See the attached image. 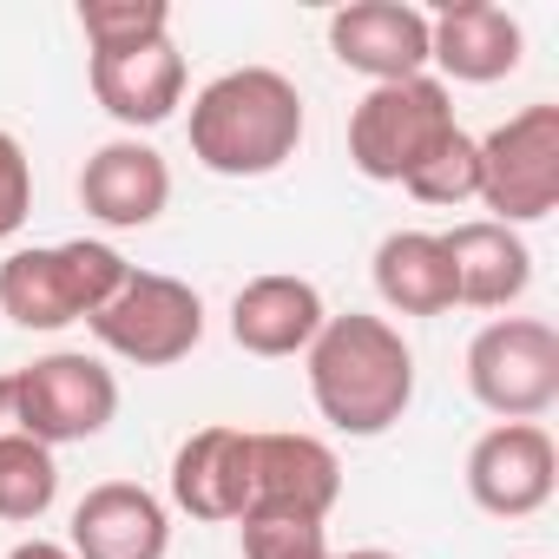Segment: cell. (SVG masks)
Instances as JSON below:
<instances>
[{
	"instance_id": "cell-1",
	"label": "cell",
	"mask_w": 559,
	"mask_h": 559,
	"mask_svg": "<svg viewBox=\"0 0 559 559\" xmlns=\"http://www.w3.org/2000/svg\"><path fill=\"white\" fill-rule=\"evenodd\" d=\"M304 362H310L317 415L349 441L389 435L415 402V349L389 317H362V310L330 317L304 349Z\"/></svg>"
},
{
	"instance_id": "cell-2",
	"label": "cell",
	"mask_w": 559,
	"mask_h": 559,
	"mask_svg": "<svg viewBox=\"0 0 559 559\" xmlns=\"http://www.w3.org/2000/svg\"><path fill=\"white\" fill-rule=\"evenodd\" d=\"M304 145V93L276 67H230L191 99V158L217 178H270Z\"/></svg>"
},
{
	"instance_id": "cell-3",
	"label": "cell",
	"mask_w": 559,
	"mask_h": 559,
	"mask_svg": "<svg viewBox=\"0 0 559 559\" xmlns=\"http://www.w3.org/2000/svg\"><path fill=\"white\" fill-rule=\"evenodd\" d=\"M132 276V263L99 243V237H67V243H27L0 263V317L21 330H67V323H93L119 284Z\"/></svg>"
},
{
	"instance_id": "cell-4",
	"label": "cell",
	"mask_w": 559,
	"mask_h": 559,
	"mask_svg": "<svg viewBox=\"0 0 559 559\" xmlns=\"http://www.w3.org/2000/svg\"><path fill=\"white\" fill-rule=\"evenodd\" d=\"M454 93L435 73L369 86L349 112V165L369 185H408L448 139H454Z\"/></svg>"
},
{
	"instance_id": "cell-5",
	"label": "cell",
	"mask_w": 559,
	"mask_h": 559,
	"mask_svg": "<svg viewBox=\"0 0 559 559\" xmlns=\"http://www.w3.org/2000/svg\"><path fill=\"white\" fill-rule=\"evenodd\" d=\"M474 158H480V204L493 211V224L520 230V224L552 217V204H559V106H520L487 139H474Z\"/></svg>"
},
{
	"instance_id": "cell-6",
	"label": "cell",
	"mask_w": 559,
	"mask_h": 559,
	"mask_svg": "<svg viewBox=\"0 0 559 559\" xmlns=\"http://www.w3.org/2000/svg\"><path fill=\"white\" fill-rule=\"evenodd\" d=\"M86 330L132 369H171L204 343V297L165 270H132Z\"/></svg>"
},
{
	"instance_id": "cell-7",
	"label": "cell",
	"mask_w": 559,
	"mask_h": 559,
	"mask_svg": "<svg viewBox=\"0 0 559 559\" xmlns=\"http://www.w3.org/2000/svg\"><path fill=\"white\" fill-rule=\"evenodd\" d=\"M467 389L500 421H539L559 402V330L539 317H500L467 343Z\"/></svg>"
},
{
	"instance_id": "cell-8",
	"label": "cell",
	"mask_w": 559,
	"mask_h": 559,
	"mask_svg": "<svg viewBox=\"0 0 559 559\" xmlns=\"http://www.w3.org/2000/svg\"><path fill=\"white\" fill-rule=\"evenodd\" d=\"M14 402H21V421L34 441L47 448H73V441H93L112 428L119 415V382L99 356L86 349H53L27 369H14Z\"/></svg>"
},
{
	"instance_id": "cell-9",
	"label": "cell",
	"mask_w": 559,
	"mask_h": 559,
	"mask_svg": "<svg viewBox=\"0 0 559 559\" xmlns=\"http://www.w3.org/2000/svg\"><path fill=\"white\" fill-rule=\"evenodd\" d=\"M343 500V461L317 435H250V487L237 520H310Z\"/></svg>"
},
{
	"instance_id": "cell-10",
	"label": "cell",
	"mask_w": 559,
	"mask_h": 559,
	"mask_svg": "<svg viewBox=\"0 0 559 559\" xmlns=\"http://www.w3.org/2000/svg\"><path fill=\"white\" fill-rule=\"evenodd\" d=\"M559 487V448L539 421H493L467 448V493L493 520H526Z\"/></svg>"
},
{
	"instance_id": "cell-11",
	"label": "cell",
	"mask_w": 559,
	"mask_h": 559,
	"mask_svg": "<svg viewBox=\"0 0 559 559\" xmlns=\"http://www.w3.org/2000/svg\"><path fill=\"white\" fill-rule=\"evenodd\" d=\"M330 53L369 86L428 73V14L402 0H356L330 14Z\"/></svg>"
},
{
	"instance_id": "cell-12",
	"label": "cell",
	"mask_w": 559,
	"mask_h": 559,
	"mask_svg": "<svg viewBox=\"0 0 559 559\" xmlns=\"http://www.w3.org/2000/svg\"><path fill=\"white\" fill-rule=\"evenodd\" d=\"M73 559H165L171 552V513L139 480H99L73 507Z\"/></svg>"
},
{
	"instance_id": "cell-13",
	"label": "cell",
	"mask_w": 559,
	"mask_h": 559,
	"mask_svg": "<svg viewBox=\"0 0 559 559\" xmlns=\"http://www.w3.org/2000/svg\"><path fill=\"white\" fill-rule=\"evenodd\" d=\"M323 323H330V310H323V290L310 276H284V270L250 276V284L230 297V343L243 356H263V362L304 356Z\"/></svg>"
},
{
	"instance_id": "cell-14",
	"label": "cell",
	"mask_w": 559,
	"mask_h": 559,
	"mask_svg": "<svg viewBox=\"0 0 559 559\" xmlns=\"http://www.w3.org/2000/svg\"><path fill=\"white\" fill-rule=\"evenodd\" d=\"M80 204L106 230H145L171 204V165L145 139H106L80 171Z\"/></svg>"
},
{
	"instance_id": "cell-15",
	"label": "cell",
	"mask_w": 559,
	"mask_h": 559,
	"mask_svg": "<svg viewBox=\"0 0 559 559\" xmlns=\"http://www.w3.org/2000/svg\"><path fill=\"white\" fill-rule=\"evenodd\" d=\"M520 53H526V34H520V21L507 8H493V0H461V8H441L428 21V60L461 86L507 80L520 67Z\"/></svg>"
},
{
	"instance_id": "cell-16",
	"label": "cell",
	"mask_w": 559,
	"mask_h": 559,
	"mask_svg": "<svg viewBox=\"0 0 559 559\" xmlns=\"http://www.w3.org/2000/svg\"><path fill=\"white\" fill-rule=\"evenodd\" d=\"M93 99L132 132L165 126L185 106V53L171 40H152L132 53H93Z\"/></svg>"
},
{
	"instance_id": "cell-17",
	"label": "cell",
	"mask_w": 559,
	"mask_h": 559,
	"mask_svg": "<svg viewBox=\"0 0 559 559\" xmlns=\"http://www.w3.org/2000/svg\"><path fill=\"white\" fill-rule=\"evenodd\" d=\"M243 487H250V428H198L178 454H171V500L191 520L211 526H237L243 513Z\"/></svg>"
},
{
	"instance_id": "cell-18",
	"label": "cell",
	"mask_w": 559,
	"mask_h": 559,
	"mask_svg": "<svg viewBox=\"0 0 559 559\" xmlns=\"http://www.w3.org/2000/svg\"><path fill=\"white\" fill-rule=\"evenodd\" d=\"M448 263H454V304L467 310H507L526 297L533 284V250L520 230L493 224V217H474V224H454L448 237Z\"/></svg>"
},
{
	"instance_id": "cell-19",
	"label": "cell",
	"mask_w": 559,
	"mask_h": 559,
	"mask_svg": "<svg viewBox=\"0 0 559 559\" xmlns=\"http://www.w3.org/2000/svg\"><path fill=\"white\" fill-rule=\"evenodd\" d=\"M376 297L395 317H441L454 310V263L435 230H389L376 243Z\"/></svg>"
},
{
	"instance_id": "cell-20",
	"label": "cell",
	"mask_w": 559,
	"mask_h": 559,
	"mask_svg": "<svg viewBox=\"0 0 559 559\" xmlns=\"http://www.w3.org/2000/svg\"><path fill=\"white\" fill-rule=\"evenodd\" d=\"M53 500H60V461L47 441L27 435L21 402H14V376H0V520L34 526V520H47Z\"/></svg>"
},
{
	"instance_id": "cell-21",
	"label": "cell",
	"mask_w": 559,
	"mask_h": 559,
	"mask_svg": "<svg viewBox=\"0 0 559 559\" xmlns=\"http://www.w3.org/2000/svg\"><path fill=\"white\" fill-rule=\"evenodd\" d=\"M80 34L93 53H132L171 40V8L165 0H80Z\"/></svg>"
},
{
	"instance_id": "cell-22",
	"label": "cell",
	"mask_w": 559,
	"mask_h": 559,
	"mask_svg": "<svg viewBox=\"0 0 559 559\" xmlns=\"http://www.w3.org/2000/svg\"><path fill=\"white\" fill-rule=\"evenodd\" d=\"M408 191H415L421 204H435V211H454V204L480 198V158H474V139L454 132V139H448V145L408 178Z\"/></svg>"
},
{
	"instance_id": "cell-23",
	"label": "cell",
	"mask_w": 559,
	"mask_h": 559,
	"mask_svg": "<svg viewBox=\"0 0 559 559\" xmlns=\"http://www.w3.org/2000/svg\"><path fill=\"white\" fill-rule=\"evenodd\" d=\"M237 533L243 559H330V539L310 520H237Z\"/></svg>"
},
{
	"instance_id": "cell-24",
	"label": "cell",
	"mask_w": 559,
	"mask_h": 559,
	"mask_svg": "<svg viewBox=\"0 0 559 559\" xmlns=\"http://www.w3.org/2000/svg\"><path fill=\"white\" fill-rule=\"evenodd\" d=\"M34 217V158L14 132H0V243Z\"/></svg>"
},
{
	"instance_id": "cell-25",
	"label": "cell",
	"mask_w": 559,
	"mask_h": 559,
	"mask_svg": "<svg viewBox=\"0 0 559 559\" xmlns=\"http://www.w3.org/2000/svg\"><path fill=\"white\" fill-rule=\"evenodd\" d=\"M8 559H73V552H67L60 539H21V546H14Z\"/></svg>"
},
{
	"instance_id": "cell-26",
	"label": "cell",
	"mask_w": 559,
	"mask_h": 559,
	"mask_svg": "<svg viewBox=\"0 0 559 559\" xmlns=\"http://www.w3.org/2000/svg\"><path fill=\"white\" fill-rule=\"evenodd\" d=\"M330 559H402V552H382V546H356V552H330Z\"/></svg>"
}]
</instances>
